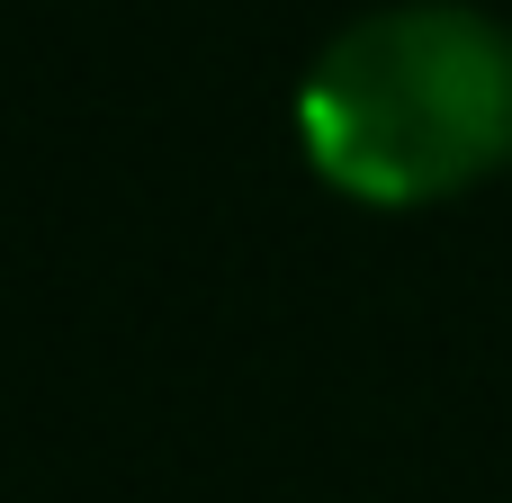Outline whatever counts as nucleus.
<instances>
[{
    "label": "nucleus",
    "instance_id": "1",
    "mask_svg": "<svg viewBox=\"0 0 512 503\" xmlns=\"http://www.w3.org/2000/svg\"><path fill=\"white\" fill-rule=\"evenodd\" d=\"M297 144L360 207H432L512 162V27L468 0L351 18L297 81Z\"/></svg>",
    "mask_w": 512,
    "mask_h": 503
}]
</instances>
